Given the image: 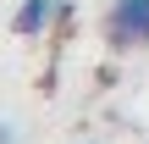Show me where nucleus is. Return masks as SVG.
I'll return each instance as SVG.
<instances>
[{"instance_id": "obj_1", "label": "nucleus", "mask_w": 149, "mask_h": 144, "mask_svg": "<svg viewBox=\"0 0 149 144\" xmlns=\"http://www.w3.org/2000/svg\"><path fill=\"white\" fill-rule=\"evenodd\" d=\"M105 44L111 50H149V0H111L105 6Z\"/></svg>"}, {"instance_id": "obj_3", "label": "nucleus", "mask_w": 149, "mask_h": 144, "mask_svg": "<svg viewBox=\"0 0 149 144\" xmlns=\"http://www.w3.org/2000/svg\"><path fill=\"white\" fill-rule=\"evenodd\" d=\"M0 144H17V128L11 122H0Z\"/></svg>"}, {"instance_id": "obj_2", "label": "nucleus", "mask_w": 149, "mask_h": 144, "mask_svg": "<svg viewBox=\"0 0 149 144\" xmlns=\"http://www.w3.org/2000/svg\"><path fill=\"white\" fill-rule=\"evenodd\" d=\"M61 11H66V0H22L17 17H11V28L33 39V33H50V22H55Z\"/></svg>"}]
</instances>
